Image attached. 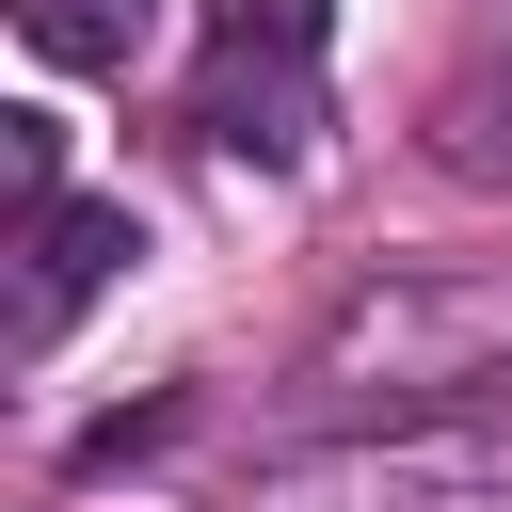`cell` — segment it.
I'll return each mask as SVG.
<instances>
[{
	"instance_id": "8992f818",
	"label": "cell",
	"mask_w": 512,
	"mask_h": 512,
	"mask_svg": "<svg viewBox=\"0 0 512 512\" xmlns=\"http://www.w3.org/2000/svg\"><path fill=\"white\" fill-rule=\"evenodd\" d=\"M0 192H16V224L64 208V112H0Z\"/></svg>"
},
{
	"instance_id": "5b68a950",
	"label": "cell",
	"mask_w": 512,
	"mask_h": 512,
	"mask_svg": "<svg viewBox=\"0 0 512 512\" xmlns=\"http://www.w3.org/2000/svg\"><path fill=\"white\" fill-rule=\"evenodd\" d=\"M224 64H320V0H208Z\"/></svg>"
},
{
	"instance_id": "277c9868",
	"label": "cell",
	"mask_w": 512,
	"mask_h": 512,
	"mask_svg": "<svg viewBox=\"0 0 512 512\" xmlns=\"http://www.w3.org/2000/svg\"><path fill=\"white\" fill-rule=\"evenodd\" d=\"M16 32H32L48 64H144L160 0H16Z\"/></svg>"
},
{
	"instance_id": "3957f363",
	"label": "cell",
	"mask_w": 512,
	"mask_h": 512,
	"mask_svg": "<svg viewBox=\"0 0 512 512\" xmlns=\"http://www.w3.org/2000/svg\"><path fill=\"white\" fill-rule=\"evenodd\" d=\"M192 112H208V144H256V160H304L320 144V80L304 64H224L208 48V96Z\"/></svg>"
},
{
	"instance_id": "7a4b0ae2",
	"label": "cell",
	"mask_w": 512,
	"mask_h": 512,
	"mask_svg": "<svg viewBox=\"0 0 512 512\" xmlns=\"http://www.w3.org/2000/svg\"><path fill=\"white\" fill-rule=\"evenodd\" d=\"M128 256H144L128 208H32V224H16V352H48V336H64Z\"/></svg>"
},
{
	"instance_id": "6da1fadb",
	"label": "cell",
	"mask_w": 512,
	"mask_h": 512,
	"mask_svg": "<svg viewBox=\"0 0 512 512\" xmlns=\"http://www.w3.org/2000/svg\"><path fill=\"white\" fill-rule=\"evenodd\" d=\"M240 512H512V432L416 416V432H336V448H272L240 480Z\"/></svg>"
}]
</instances>
